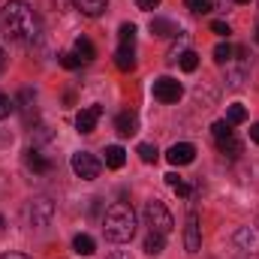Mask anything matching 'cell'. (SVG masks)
<instances>
[{"label":"cell","mask_w":259,"mask_h":259,"mask_svg":"<svg viewBox=\"0 0 259 259\" xmlns=\"http://www.w3.org/2000/svg\"><path fill=\"white\" fill-rule=\"evenodd\" d=\"M0 30L12 42H33L39 36V18L30 3L24 0H9L0 9Z\"/></svg>","instance_id":"6da1fadb"},{"label":"cell","mask_w":259,"mask_h":259,"mask_svg":"<svg viewBox=\"0 0 259 259\" xmlns=\"http://www.w3.org/2000/svg\"><path fill=\"white\" fill-rule=\"evenodd\" d=\"M103 235L109 241H115V244H124V241H130L136 235V214H133L130 205L115 202L106 211V217H103Z\"/></svg>","instance_id":"7a4b0ae2"},{"label":"cell","mask_w":259,"mask_h":259,"mask_svg":"<svg viewBox=\"0 0 259 259\" xmlns=\"http://www.w3.org/2000/svg\"><path fill=\"white\" fill-rule=\"evenodd\" d=\"M142 217H145V226H148L151 232H157V235H169V232H172V226H175V220H172L169 208H166L160 199H151V202L145 205Z\"/></svg>","instance_id":"3957f363"},{"label":"cell","mask_w":259,"mask_h":259,"mask_svg":"<svg viewBox=\"0 0 259 259\" xmlns=\"http://www.w3.org/2000/svg\"><path fill=\"white\" fill-rule=\"evenodd\" d=\"M69 166H72V172H75L81 181H94V178H100V169H103V163H100L91 151H78V154H72Z\"/></svg>","instance_id":"277c9868"},{"label":"cell","mask_w":259,"mask_h":259,"mask_svg":"<svg viewBox=\"0 0 259 259\" xmlns=\"http://www.w3.org/2000/svg\"><path fill=\"white\" fill-rule=\"evenodd\" d=\"M52 217H55V202L49 199V196H36V199H30V205H27V220L33 223V226H49L52 223Z\"/></svg>","instance_id":"5b68a950"},{"label":"cell","mask_w":259,"mask_h":259,"mask_svg":"<svg viewBox=\"0 0 259 259\" xmlns=\"http://www.w3.org/2000/svg\"><path fill=\"white\" fill-rule=\"evenodd\" d=\"M181 97H184V88L172 75H163V78L154 81V100H160V103H178Z\"/></svg>","instance_id":"8992f818"},{"label":"cell","mask_w":259,"mask_h":259,"mask_svg":"<svg viewBox=\"0 0 259 259\" xmlns=\"http://www.w3.org/2000/svg\"><path fill=\"white\" fill-rule=\"evenodd\" d=\"M184 247L187 253H199L202 250V226H199V217L193 211L187 214V226H184Z\"/></svg>","instance_id":"52a82bcc"},{"label":"cell","mask_w":259,"mask_h":259,"mask_svg":"<svg viewBox=\"0 0 259 259\" xmlns=\"http://www.w3.org/2000/svg\"><path fill=\"white\" fill-rule=\"evenodd\" d=\"M166 160H169L172 166H190L196 160V148L190 142H175V145L166 151Z\"/></svg>","instance_id":"ba28073f"},{"label":"cell","mask_w":259,"mask_h":259,"mask_svg":"<svg viewBox=\"0 0 259 259\" xmlns=\"http://www.w3.org/2000/svg\"><path fill=\"white\" fill-rule=\"evenodd\" d=\"M100 118H103V106H88L75 115V127H78V133H94Z\"/></svg>","instance_id":"9c48e42d"},{"label":"cell","mask_w":259,"mask_h":259,"mask_svg":"<svg viewBox=\"0 0 259 259\" xmlns=\"http://www.w3.org/2000/svg\"><path fill=\"white\" fill-rule=\"evenodd\" d=\"M24 163H27V169H33L36 175H46V172H52V160H49L42 151H36V148H30V151H27Z\"/></svg>","instance_id":"30bf717a"},{"label":"cell","mask_w":259,"mask_h":259,"mask_svg":"<svg viewBox=\"0 0 259 259\" xmlns=\"http://www.w3.org/2000/svg\"><path fill=\"white\" fill-rule=\"evenodd\" d=\"M72 6H75L81 15H91V18H97V15H103V12H106L109 0H72Z\"/></svg>","instance_id":"8fae6325"},{"label":"cell","mask_w":259,"mask_h":259,"mask_svg":"<svg viewBox=\"0 0 259 259\" xmlns=\"http://www.w3.org/2000/svg\"><path fill=\"white\" fill-rule=\"evenodd\" d=\"M18 106H21V118H24V124H30L33 115H36V94H33V91H21Z\"/></svg>","instance_id":"7c38bea8"},{"label":"cell","mask_w":259,"mask_h":259,"mask_svg":"<svg viewBox=\"0 0 259 259\" xmlns=\"http://www.w3.org/2000/svg\"><path fill=\"white\" fill-rule=\"evenodd\" d=\"M72 55H75L81 64H91V61L97 58V49H94V42H91V39L78 36V39H75V49H72Z\"/></svg>","instance_id":"4fadbf2b"},{"label":"cell","mask_w":259,"mask_h":259,"mask_svg":"<svg viewBox=\"0 0 259 259\" xmlns=\"http://www.w3.org/2000/svg\"><path fill=\"white\" fill-rule=\"evenodd\" d=\"M217 151L235 160V157H241V154H244V145H241L235 136H226V139H217Z\"/></svg>","instance_id":"5bb4252c"},{"label":"cell","mask_w":259,"mask_h":259,"mask_svg":"<svg viewBox=\"0 0 259 259\" xmlns=\"http://www.w3.org/2000/svg\"><path fill=\"white\" fill-rule=\"evenodd\" d=\"M115 127H118L121 136H133V133H139V118H136V112H121L118 121H115Z\"/></svg>","instance_id":"9a60e30c"},{"label":"cell","mask_w":259,"mask_h":259,"mask_svg":"<svg viewBox=\"0 0 259 259\" xmlns=\"http://www.w3.org/2000/svg\"><path fill=\"white\" fill-rule=\"evenodd\" d=\"M151 33H154V36H175V33H181V30H178V24L169 21V18H151Z\"/></svg>","instance_id":"2e32d148"},{"label":"cell","mask_w":259,"mask_h":259,"mask_svg":"<svg viewBox=\"0 0 259 259\" xmlns=\"http://www.w3.org/2000/svg\"><path fill=\"white\" fill-rule=\"evenodd\" d=\"M115 66L124 69V72H130V69L136 66V52H133V46H121V49L115 52Z\"/></svg>","instance_id":"e0dca14e"},{"label":"cell","mask_w":259,"mask_h":259,"mask_svg":"<svg viewBox=\"0 0 259 259\" xmlns=\"http://www.w3.org/2000/svg\"><path fill=\"white\" fill-rule=\"evenodd\" d=\"M124 163H127V151L121 145H109L106 148V166L109 169H121Z\"/></svg>","instance_id":"ac0fdd59"},{"label":"cell","mask_w":259,"mask_h":259,"mask_svg":"<svg viewBox=\"0 0 259 259\" xmlns=\"http://www.w3.org/2000/svg\"><path fill=\"white\" fill-rule=\"evenodd\" d=\"M235 244H238L241 250H250V253H253V247H256V232H253L250 226H241V229L235 232Z\"/></svg>","instance_id":"d6986e66"},{"label":"cell","mask_w":259,"mask_h":259,"mask_svg":"<svg viewBox=\"0 0 259 259\" xmlns=\"http://www.w3.org/2000/svg\"><path fill=\"white\" fill-rule=\"evenodd\" d=\"M72 250H75L78 256H91V253L97 250V244H94V238H91V235H84V232H81V235H75V238H72Z\"/></svg>","instance_id":"ffe728a7"},{"label":"cell","mask_w":259,"mask_h":259,"mask_svg":"<svg viewBox=\"0 0 259 259\" xmlns=\"http://www.w3.org/2000/svg\"><path fill=\"white\" fill-rule=\"evenodd\" d=\"M163 247H166V235L148 232V238H145V253H148V256H160V253H163Z\"/></svg>","instance_id":"44dd1931"},{"label":"cell","mask_w":259,"mask_h":259,"mask_svg":"<svg viewBox=\"0 0 259 259\" xmlns=\"http://www.w3.org/2000/svg\"><path fill=\"white\" fill-rule=\"evenodd\" d=\"M244 121H247V109H244L241 103H235V106L226 109V124H229V127H238V124H244Z\"/></svg>","instance_id":"7402d4cb"},{"label":"cell","mask_w":259,"mask_h":259,"mask_svg":"<svg viewBox=\"0 0 259 259\" xmlns=\"http://www.w3.org/2000/svg\"><path fill=\"white\" fill-rule=\"evenodd\" d=\"M136 154L142 157V163H157V157H160L157 145H148V142H142V145L136 148Z\"/></svg>","instance_id":"603a6c76"},{"label":"cell","mask_w":259,"mask_h":259,"mask_svg":"<svg viewBox=\"0 0 259 259\" xmlns=\"http://www.w3.org/2000/svg\"><path fill=\"white\" fill-rule=\"evenodd\" d=\"M244 75H247V66L226 69V84H229V88H241V84H244Z\"/></svg>","instance_id":"cb8c5ba5"},{"label":"cell","mask_w":259,"mask_h":259,"mask_svg":"<svg viewBox=\"0 0 259 259\" xmlns=\"http://www.w3.org/2000/svg\"><path fill=\"white\" fill-rule=\"evenodd\" d=\"M178 64H181V69H184V72H196V69H199V55L187 49V52L178 58Z\"/></svg>","instance_id":"d4e9b609"},{"label":"cell","mask_w":259,"mask_h":259,"mask_svg":"<svg viewBox=\"0 0 259 259\" xmlns=\"http://www.w3.org/2000/svg\"><path fill=\"white\" fill-rule=\"evenodd\" d=\"M214 61H217V64H229V61H232V46H229V42L214 46Z\"/></svg>","instance_id":"484cf974"},{"label":"cell","mask_w":259,"mask_h":259,"mask_svg":"<svg viewBox=\"0 0 259 259\" xmlns=\"http://www.w3.org/2000/svg\"><path fill=\"white\" fill-rule=\"evenodd\" d=\"M118 36H121V46H133L136 42V24H121Z\"/></svg>","instance_id":"4316f807"},{"label":"cell","mask_w":259,"mask_h":259,"mask_svg":"<svg viewBox=\"0 0 259 259\" xmlns=\"http://www.w3.org/2000/svg\"><path fill=\"white\" fill-rule=\"evenodd\" d=\"M184 6L196 12V15H202V12H211V0H184Z\"/></svg>","instance_id":"83f0119b"},{"label":"cell","mask_w":259,"mask_h":259,"mask_svg":"<svg viewBox=\"0 0 259 259\" xmlns=\"http://www.w3.org/2000/svg\"><path fill=\"white\" fill-rule=\"evenodd\" d=\"M211 133H214V142H217V139H226V136H232V127H229L226 121H217V124L211 127Z\"/></svg>","instance_id":"f1b7e54d"},{"label":"cell","mask_w":259,"mask_h":259,"mask_svg":"<svg viewBox=\"0 0 259 259\" xmlns=\"http://www.w3.org/2000/svg\"><path fill=\"white\" fill-rule=\"evenodd\" d=\"M58 61H61V66H66V69H75V66H81V61H78L75 55H69V52L58 55Z\"/></svg>","instance_id":"f546056e"},{"label":"cell","mask_w":259,"mask_h":259,"mask_svg":"<svg viewBox=\"0 0 259 259\" xmlns=\"http://www.w3.org/2000/svg\"><path fill=\"white\" fill-rule=\"evenodd\" d=\"M12 109H15V103H12L6 94H0V121H3V118H9V112H12Z\"/></svg>","instance_id":"4dcf8cb0"},{"label":"cell","mask_w":259,"mask_h":259,"mask_svg":"<svg viewBox=\"0 0 259 259\" xmlns=\"http://www.w3.org/2000/svg\"><path fill=\"white\" fill-rule=\"evenodd\" d=\"M211 30H214L217 36H229V33H232V27H229L226 21H211Z\"/></svg>","instance_id":"1f68e13d"},{"label":"cell","mask_w":259,"mask_h":259,"mask_svg":"<svg viewBox=\"0 0 259 259\" xmlns=\"http://www.w3.org/2000/svg\"><path fill=\"white\" fill-rule=\"evenodd\" d=\"M136 6H139V9H145V12H151V9H157V6H160V0H136Z\"/></svg>","instance_id":"d6a6232c"},{"label":"cell","mask_w":259,"mask_h":259,"mask_svg":"<svg viewBox=\"0 0 259 259\" xmlns=\"http://www.w3.org/2000/svg\"><path fill=\"white\" fill-rule=\"evenodd\" d=\"M106 259H133V256H130V250H112Z\"/></svg>","instance_id":"836d02e7"},{"label":"cell","mask_w":259,"mask_h":259,"mask_svg":"<svg viewBox=\"0 0 259 259\" xmlns=\"http://www.w3.org/2000/svg\"><path fill=\"white\" fill-rule=\"evenodd\" d=\"M172 190H175L178 196H190V184H184V181H181V184H178V187H172Z\"/></svg>","instance_id":"e575fe53"},{"label":"cell","mask_w":259,"mask_h":259,"mask_svg":"<svg viewBox=\"0 0 259 259\" xmlns=\"http://www.w3.org/2000/svg\"><path fill=\"white\" fill-rule=\"evenodd\" d=\"M166 184H169V187H178V184H181V178H178L175 172H169V175H166Z\"/></svg>","instance_id":"d590c367"},{"label":"cell","mask_w":259,"mask_h":259,"mask_svg":"<svg viewBox=\"0 0 259 259\" xmlns=\"http://www.w3.org/2000/svg\"><path fill=\"white\" fill-rule=\"evenodd\" d=\"M250 139L259 145V124H253V127H250Z\"/></svg>","instance_id":"8d00e7d4"},{"label":"cell","mask_w":259,"mask_h":259,"mask_svg":"<svg viewBox=\"0 0 259 259\" xmlns=\"http://www.w3.org/2000/svg\"><path fill=\"white\" fill-rule=\"evenodd\" d=\"M0 259H30V256H24V253H6V256H0Z\"/></svg>","instance_id":"74e56055"},{"label":"cell","mask_w":259,"mask_h":259,"mask_svg":"<svg viewBox=\"0 0 259 259\" xmlns=\"http://www.w3.org/2000/svg\"><path fill=\"white\" fill-rule=\"evenodd\" d=\"M3 66H6V55H3V49H0V72H3Z\"/></svg>","instance_id":"f35d334b"},{"label":"cell","mask_w":259,"mask_h":259,"mask_svg":"<svg viewBox=\"0 0 259 259\" xmlns=\"http://www.w3.org/2000/svg\"><path fill=\"white\" fill-rule=\"evenodd\" d=\"M235 3H250V0H235Z\"/></svg>","instance_id":"ab89813d"},{"label":"cell","mask_w":259,"mask_h":259,"mask_svg":"<svg viewBox=\"0 0 259 259\" xmlns=\"http://www.w3.org/2000/svg\"><path fill=\"white\" fill-rule=\"evenodd\" d=\"M256 42H259V27H256Z\"/></svg>","instance_id":"60d3db41"},{"label":"cell","mask_w":259,"mask_h":259,"mask_svg":"<svg viewBox=\"0 0 259 259\" xmlns=\"http://www.w3.org/2000/svg\"><path fill=\"white\" fill-rule=\"evenodd\" d=\"M0 229H3V217H0Z\"/></svg>","instance_id":"b9f144b4"},{"label":"cell","mask_w":259,"mask_h":259,"mask_svg":"<svg viewBox=\"0 0 259 259\" xmlns=\"http://www.w3.org/2000/svg\"><path fill=\"white\" fill-rule=\"evenodd\" d=\"M250 259H256V256H250Z\"/></svg>","instance_id":"7bdbcfd3"}]
</instances>
